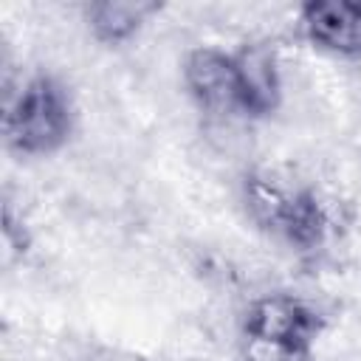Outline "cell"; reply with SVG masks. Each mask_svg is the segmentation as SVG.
<instances>
[{
  "label": "cell",
  "mask_w": 361,
  "mask_h": 361,
  "mask_svg": "<svg viewBox=\"0 0 361 361\" xmlns=\"http://www.w3.org/2000/svg\"><path fill=\"white\" fill-rule=\"evenodd\" d=\"M68 93L51 76H34L6 96L3 133L6 144L20 155H48L68 141L71 133Z\"/></svg>",
  "instance_id": "6da1fadb"
},
{
  "label": "cell",
  "mask_w": 361,
  "mask_h": 361,
  "mask_svg": "<svg viewBox=\"0 0 361 361\" xmlns=\"http://www.w3.org/2000/svg\"><path fill=\"white\" fill-rule=\"evenodd\" d=\"M245 203L262 228L296 248H316L330 226L313 192L285 186L268 175H251L245 180Z\"/></svg>",
  "instance_id": "7a4b0ae2"
},
{
  "label": "cell",
  "mask_w": 361,
  "mask_h": 361,
  "mask_svg": "<svg viewBox=\"0 0 361 361\" xmlns=\"http://www.w3.org/2000/svg\"><path fill=\"white\" fill-rule=\"evenodd\" d=\"M243 330H245V338L310 353V344L322 330V319L296 296L268 293L251 302V307L245 310Z\"/></svg>",
  "instance_id": "3957f363"
},
{
  "label": "cell",
  "mask_w": 361,
  "mask_h": 361,
  "mask_svg": "<svg viewBox=\"0 0 361 361\" xmlns=\"http://www.w3.org/2000/svg\"><path fill=\"white\" fill-rule=\"evenodd\" d=\"M183 82L189 96L206 113L240 110V87L234 56L217 48H197L183 62Z\"/></svg>",
  "instance_id": "277c9868"
},
{
  "label": "cell",
  "mask_w": 361,
  "mask_h": 361,
  "mask_svg": "<svg viewBox=\"0 0 361 361\" xmlns=\"http://www.w3.org/2000/svg\"><path fill=\"white\" fill-rule=\"evenodd\" d=\"M302 34L322 51L336 56H361V3L313 0L299 11Z\"/></svg>",
  "instance_id": "5b68a950"
},
{
  "label": "cell",
  "mask_w": 361,
  "mask_h": 361,
  "mask_svg": "<svg viewBox=\"0 0 361 361\" xmlns=\"http://www.w3.org/2000/svg\"><path fill=\"white\" fill-rule=\"evenodd\" d=\"M231 56L237 68L240 110L251 116H265L276 110L282 96V79H279L274 51L268 45H245Z\"/></svg>",
  "instance_id": "8992f818"
},
{
  "label": "cell",
  "mask_w": 361,
  "mask_h": 361,
  "mask_svg": "<svg viewBox=\"0 0 361 361\" xmlns=\"http://www.w3.org/2000/svg\"><path fill=\"white\" fill-rule=\"evenodd\" d=\"M155 11L158 3H147V0H104L87 8V25L93 37L102 42H124Z\"/></svg>",
  "instance_id": "52a82bcc"
},
{
  "label": "cell",
  "mask_w": 361,
  "mask_h": 361,
  "mask_svg": "<svg viewBox=\"0 0 361 361\" xmlns=\"http://www.w3.org/2000/svg\"><path fill=\"white\" fill-rule=\"evenodd\" d=\"M243 358H245V361H310V353H307V350L282 347V344H271V341L245 338Z\"/></svg>",
  "instance_id": "ba28073f"
}]
</instances>
